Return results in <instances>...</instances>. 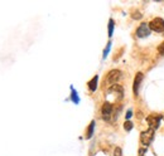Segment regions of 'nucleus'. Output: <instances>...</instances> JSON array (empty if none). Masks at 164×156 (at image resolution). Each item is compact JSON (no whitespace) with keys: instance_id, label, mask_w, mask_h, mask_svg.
Returning a JSON list of instances; mask_svg holds the SVG:
<instances>
[{"instance_id":"obj_1","label":"nucleus","mask_w":164,"mask_h":156,"mask_svg":"<svg viewBox=\"0 0 164 156\" xmlns=\"http://www.w3.org/2000/svg\"><path fill=\"white\" fill-rule=\"evenodd\" d=\"M149 28L150 30L153 32H157V33H163L164 32V20L160 19V18H155L150 21L149 24Z\"/></svg>"},{"instance_id":"obj_2","label":"nucleus","mask_w":164,"mask_h":156,"mask_svg":"<svg viewBox=\"0 0 164 156\" xmlns=\"http://www.w3.org/2000/svg\"><path fill=\"white\" fill-rule=\"evenodd\" d=\"M120 78H121V72L119 69H113L107 73L105 81H106V84H114L120 80Z\"/></svg>"},{"instance_id":"obj_3","label":"nucleus","mask_w":164,"mask_h":156,"mask_svg":"<svg viewBox=\"0 0 164 156\" xmlns=\"http://www.w3.org/2000/svg\"><path fill=\"white\" fill-rule=\"evenodd\" d=\"M153 140H154V131H153L152 128H150V130H146V131H144V132H141V135H140V141H141V144H143L144 146L150 145Z\"/></svg>"},{"instance_id":"obj_4","label":"nucleus","mask_w":164,"mask_h":156,"mask_svg":"<svg viewBox=\"0 0 164 156\" xmlns=\"http://www.w3.org/2000/svg\"><path fill=\"white\" fill-rule=\"evenodd\" d=\"M160 120H162V116H159V115H150V116H148V119H146L148 125L150 126V128H152V130L159 127Z\"/></svg>"},{"instance_id":"obj_5","label":"nucleus","mask_w":164,"mask_h":156,"mask_svg":"<svg viewBox=\"0 0 164 156\" xmlns=\"http://www.w3.org/2000/svg\"><path fill=\"white\" fill-rule=\"evenodd\" d=\"M114 108H113V105L110 102H105L102 105V108H101V113H102V117L105 120H110V116L113 113Z\"/></svg>"},{"instance_id":"obj_6","label":"nucleus","mask_w":164,"mask_h":156,"mask_svg":"<svg viewBox=\"0 0 164 156\" xmlns=\"http://www.w3.org/2000/svg\"><path fill=\"white\" fill-rule=\"evenodd\" d=\"M149 33H150V28L148 27V24H145V23L140 24V27L138 28V30H136V35H138L139 38H145V37L149 35Z\"/></svg>"},{"instance_id":"obj_7","label":"nucleus","mask_w":164,"mask_h":156,"mask_svg":"<svg viewBox=\"0 0 164 156\" xmlns=\"http://www.w3.org/2000/svg\"><path fill=\"white\" fill-rule=\"evenodd\" d=\"M141 81H143V73H138L135 76V80H134V95H138V92H139V86H140V83H141Z\"/></svg>"},{"instance_id":"obj_8","label":"nucleus","mask_w":164,"mask_h":156,"mask_svg":"<svg viewBox=\"0 0 164 156\" xmlns=\"http://www.w3.org/2000/svg\"><path fill=\"white\" fill-rule=\"evenodd\" d=\"M97 81H99V77L95 76L92 80L88 82V88L91 89V92H95V91H96V88H97Z\"/></svg>"},{"instance_id":"obj_9","label":"nucleus","mask_w":164,"mask_h":156,"mask_svg":"<svg viewBox=\"0 0 164 156\" xmlns=\"http://www.w3.org/2000/svg\"><path fill=\"white\" fill-rule=\"evenodd\" d=\"M93 128H95V121H92L90 123L88 128H87V134H86V137L87 138H91L92 137V135H93Z\"/></svg>"},{"instance_id":"obj_10","label":"nucleus","mask_w":164,"mask_h":156,"mask_svg":"<svg viewBox=\"0 0 164 156\" xmlns=\"http://www.w3.org/2000/svg\"><path fill=\"white\" fill-rule=\"evenodd\" d=\"M71 89H72V93H71L72 101H73L75 103H78V102H80V98H78V96H77V93H76V91L73 89V87H71Z\"/></svg>"},{"instance_id":"obj_11","label":"nucleus","mask_w":164,"mask_h":156,"mask_svg":"<svg viewBox=\"0 0 164 156\" xmlns=\"http://www.w3.org/2000/svg\"><path fill=\"white\" fill-rule=\"evenodd\" d=\"M113 32H114V20L110 19V21H109V35H113Z\"/></svg>"},{"instance_id":"obj_12","label":"nucleus","mask_w":164,"mask_h":156,"mask_svg":"<svg viewBox=\"0 0 164 156\" xmlns=\"http://www.w3.org/2000/svg\"><path fill=\"white\" fill-rule=\"evenodd\" d=\"M124 128H125V130H126V131H130V130H131V128H133V122H131V121H129V120H128V121H126V122H125V123H124Z\"/></svg>"},{"instance_id":"obj_13","label":"nucleus","mask_w":164,"mask_h":156,"mask_svg":"<svg viewBox=\"0 0 164 156\" xmlns=\"http://www.w3.org/2000/svg\"><path fill=\"white\" fill-rule=\"evenodd\" d=\"M114 156H122V152H121V149H120V147H116V149H115Z\"/></svg>"},{"instance_id":"obj_14","label":"nucleus","mask_w":164,"mask_h":156,"mask_svg":"<svg viewBox=\"0 0 164 156\" xmlns=\"http://www.w3.org/2000/svg\"><path fill=\"white\" fill-rule=\"evenodd\" d=\"M158 52H159V53H160L162 56H164V42L158 47Z\"/></svg>"},{"instance_id":"obj_15","label":"nucleus","mask_w":164,"mask_h":156,"mask_svg":"<svg viewBox=\"0 0 164 156\" xmlns=\"http://www.w3.org/2000/svg\"><path fill=\"white\" fill-rule=\"evenodd\" d=\"M110 47H111V43H110V42H109V44H107L106 49L104 50V58H106V56H107V53H109V50H110Z\"/></svg>"},{"instance_id":"obj_16","label":"nucleus","mask_w":164,"mask_h":156,"mask_svg":"<svg viewBox=\"0 0 164 156\" xmlns=\"http://www.w3.org/2000/svg\"><path fill=\"white\" fill-rule=\"evenodd\" d=\"M131 115H133V113H131V111H129V112L126 113V120H129V119H130V117H131Z\"/></svg>"},{"instance_id":"obj_17","label":"nucleus","mask_w":164,"mask_h":156,"mask_svg":"<svg viewBox=\"0 0 164 156\" xmlns=\"http://www.w3.org/2000/svg\"><path fill=\"white\" fill-rule=\"evenodd\" d=\"M144 152H145V150H144V149H141V150H140V156H143V155H144Z\"/></svg>"}]
</instances>
